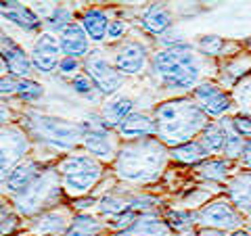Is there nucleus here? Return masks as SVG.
I'll return each mask as SVG.
<instances>
[{
    "mask_svg": "<svg viewBox=\"0 0 251 236\" xmlns=\"http://www.w3.org/2000/svg\"><path fill=\"white\" fill-rule=\"evenodd\" d=\"M247 232H249V236H251V226H249V230H247Z\"/></svg>",
    "mask_w": 251,
    "mask_h": 236,
    "instance_id": "8fccbe9b",
    "label": "nucleus"
},
{
    "mask_svg": "<svg viewBox=\"0 0 251 236\" xmlns=\"http://www.w3.org/2000/svg\"><path fill=\"white\" fill-rule=\"evenodd\" d=\"M147 65V48L140 42H126L117 48L113 57V67L122 75H136Z\"/></svg>",
    "mask_w": 251,
    "mask_h": 236,
    "instance_id": "ddd939ff",
    "label": "nucleus"
},
{
    "mask_svg": "<svg viewBox=\"0 0 251 236\" xmlns=\"http://www.w3.org/2000/svg\"><path fill=\"white\" fill-rule=\"evenodd\" d=\"M61 178L59 169H46L31 182L25 190L15 196V207L23 215H34L46 205H52L61 196Z\"/></svg>",
    "mask_w": 251,
    "mask_h": 236,
    "instance_id": "423d86ee",
    "label": "nucleus"
},
{
    "mask_svg": "<svg viewBox=\"0 0 251 236\" xmlns=\"http://www.w3.org/2000/svg\"><path fill=\"white\" fill-rule=\"evenodd\" d=\"M99 209L103 211L107 215H120V213H126L130 211V199H124V196H115V194H107L105 199H100V205Z\"/></svg>",
    "mask_w": 251,
    "mask_h": 236,
    "instance_id": "7c9ffc66",
    "label": "nucleus"
},
{
    "mask_svg": "<svg viewBox=\"0 0 251 236\" xmlns=\"http://www.w3.org/2000/svg\"><path fill=\"white\" fill-rule=\"evenodd\" d=\"M15 228H17V215L4 201H0V236L11 234Z\"/></svg>",
    "mask_w": 251,
    "mask_h": 236,
    "instance_id": "c9c22d12",
    "label": "nucleus"
},
{
    "mask_svg": "<svg viewBox=\"0 0 251 236\" xmlns=\"http://www.w3.org/2000/svg\"><path fill=\"white\" fill-rule=\"evenodd\" d=\"M90 205H94V201H90V199H88V201H77V203H75L77 209H86V207H90Z\"/></svg>",
    "mask_w": 251,
    "mask_h": 236,
    "instance_id": "49530a36",
    "label": "nucleus"
},
{
    "mask_svg": "<svg viewBox=\"0 0 251 236\" xmlns=\"http://www.w3.org/2000/svg\"><path fill=\"white\" fill-rule=\"evenodd\" d=\"M46 21H49V25L52 29H65L67 25H72V13H69V9H65V6H52L50 15L46 17Z\"/></svg>",
    "mask_w": 251,
    "mask_h": 236,
    "instance_id": "f704fd0d",
    "label": "nucleus"
},
{
    "mask_svg": "<svg viewBox=\"0 0 251 236\" xmlns=\"http://www.w3.org/2000/svg\"><path fill=\"white\" fill-rule=\"evenodd\" d=\"M230 128L234 134H239V136L243 140H251V117L245 115V113H239V115H234L230 117Z\"/></svg>",
    "mask_w": 251,
    "mask_h": 236,
    "instance_id": "4c0bfd02",
    "label": "nucleus"
},
{
    "mask_svg": "<svg viewBox=\"0 0 251 236\" xmlns=\"http://www.w3.org/2000/svg\"><path fill=\"white\" fill-rule=\"evenodd\" d=\"M40 174H42V171H40V163H36L31 159H23L17 167H15L9 174V178H6V182H4L6 190L17 196L19 192L25 190V188L34 182V180Z\"/></svg>",
    "mask_w": 251,
    "mask_h": 236,
    "instance_id": "6ab92c4d",
    "label": "nucleus"
},
{
    "mask_svg": "<svg viewBox=\"0 0 251 236\" xmlns=\"http://www.w3.org/2000/svg\"><path fill=\"white\" fill-rule=\"evenodd\" d=\"M11 109L9 107H6L4 103H2V100H0V128H2V125H6V123H9L11 121Z\"/></svg>",
    "mask_w": 251,
    "mask_h": 236,
    "instance_id": "37998d69",
    "label": "nucleus"
},
{
    "mask_svg": "<svg viewBox=\"0 0 251 236\" xmlns=\"http://www.w3.org/2000/svg\"><path fill=\"white\" fill-rule=\"evenodd\" d=\"M228 236H249V232H247V230H234V232H230Z\"/></svg>",
    "mask_w": 251,
    "mask_h": 236,
    "instance_id": "09e8293b",
    "label": "nucleus"
},
{
    "mask_svg": "<svg viewBox=\"0 0 251 236\" xmlns=\"http://www.w3.org/2000/svg\"><path fill=\"white\" fill-rule=\"evenodd\" d=\"M172 159L178 161V163H184V165H199L201 161H205L207 151L201 146L199 140H191L186 144H180L176 148L170 151Z\"/></svg>",
    "mask_w": 251,
    "mask_h": 236,
    "instance_id": "393cba45",
    "label": "nucleus"
},
{
    "mask_svg": "<svg viewBox=\"0 0 251 236\" xmlns=\"http://www.w3.org/2000/svg\"><path fill=\"white\" fill-rule=\"evenodd\" d=\"M17 84H19L17 77L2 75V77H0V94H15V92H17Z\"/></svg>",
    "mask_w": 251,
    "mask_h": 236,
    "instance_id": "a19ab883",
    "label": "nucleus"
},
{
    "mask_svg": "<svg viewBox=\"0 0 251 236\" xmlns=\"http://www.w3.org/2000/svg\"><path fill=\"white\" fill-rule=\"evenodd\" d=\"M61 59H63V50L59 38L50 34V31H42L36 38L34 48H31V67L40 73H52L59 67Z\"/></svg>",
    "mask_w": 251,
    "mask_h": 236,
    "instance_id": "9d476101",
    "label": "nucleus"
},
{
    "mask_svg": "<svg viewBox=\"0 0 251 236\" xmlns=\"http://www.w3.org/2000/svg\"><path fill=\"white\" fill-rule=\"evenodd\" d=\"M25 123L36 138L44 140L46 144L54 148H61V151H69L77 142H82L86 132L82 123H72L67 119H59V117H50L42 113H27Z\"/></svg>",
    "mask_w": 251,
    "mask_h": 236,
    "instance_id": "20e7f679",
    "label": "nucleus"
},
{
    "mask_svg": "<svg viewBox=\"0 0 251 236\" xmlns=\"http://www.w3.org/2000/svg\"><path fill=\"white\" fill-rule=\"evenodd\" d=\"M59 42H61L63 57L80 59V57H88L90 54V40H88V36H86L82 23L74 21L72 25H67L61 31Z\"/></svg>",
    "mask_w": 251,
    "mask_h": 236,
    "instance_id": "4468645a",
    "label": "nucleus"
},
{
    "mask_svg": "<svg viewBox=\"0 0 251 236\" xmlns=\"http://www.w3.org/2000/svg\"><path fill=\"white\" fill-rule=\"evenodd\" d=\"M27 153V136L17 128H6L0 132V180L9 178L11 171L21 163Z\"/></svg>",
    "mask_w": 251,
    "mask_h": 236,
    "instance_id": "1a4fd4ad",
    "label": "nucleus"
},
{
    "mask_svg": "<svg viewBox=\"0 0 251 236\" xmlns=\"http://www.w3.org/2000/svg\"><path fill=\"white\" fill-rule=\"evenodd\" d=\"M224 140L226 132L220 123H207V128L201 132V146L207 151V155H216L220 151H224Z\"/></svg>",
    "mask_w": 251,
    "mask_h": 236,
    "instance_id": "cd10ccee",
    "label": "nucleus"
},
{
    "mask_svg": "<svg viewBox=\"0 0 251 236\" xmlns=\"http://www.w3.org/2000/svg\"><path fill=\"white\" fill-rule=\"evenodd\" d=\"M126 29H128V25H126L124 21L113 19L109 23V29H107V40H117V38H122L126 34Z\"/></svg>",
    "mask_w": 251,
    "mask_h": 236,
    "instance_id": "ea45409f",
    "label": "nucleus"
},
{
    "mask_svg": "<svg viewBox=\"0 0 251 236\" xmlns=\"http://www.w3.org/2000/svg\"><path fill=\"white\" fill-rule=\"evenodd\" d=\"M72 86H74V90H75V94H80V96H84V98H88V100H97V96H99V90H97V86L92 84V80L86 73H77V75H74V80H72Z\"/></svg>",
    "mask_w": 251,
    "mask_h": 236,
    "instance_id": "2f4dec72",
    "label": "nucleus"
},
{
    "mask_svg": "<svg viewBox=\"0 0 251 236\" xmlns=\"http://www.w3.org/2000/svg\"><path fill=\"white\" fill-rule=\"evenodd\" d=\"M100 232H103V224H100L97 217L80 213L72 219L67 232L63 236H100Z\"/></svg>",
    "mask_w": 251,
    "mask_h": 236,
    "instance_id": "a878e982",
    "label": "nucleus"
},
{
    "mask_svg": "<svg viewBox=\"0 0 251 236\" xmlns=\"http://www.w3.org/2000/svg\"><path fill=\"white\" fill-rule=\"evenodd\" d=\"M153 71L159 77V82L166 88H197L201 65L197 54H193L191 46H182V48H170L159 50L153 54Z\"/></svg>",
    "mask_w": 251,
    "mask_h": 236,
    "instance_id": "7ed1b4c3",
    "label": "nucleus"
},
{
    "mask_svg": "<svg viewBox=\"0 0 251 236\" xmlns=\"http://www.w3.org/2000/svg\"><path fill=\"white\" fill-rule=\"evenodd\" d=\"M17 96L21 98V100H27V103H31V100H38L44 94V88L38 82H34V80H19V84H17Z\"/></svg>",
    "mask_w": 251,
    "mask_h": 236,
    "instance_id": "473e14b6",
    "label": "nucleus"
},
{
    "mask_svg": "<svg viewBox=\"0 0 251 236\" xmlns=\"http://www.w3.org/2000/svg\"><path fill=\"white\" fill-rule=\"evenodd\" d=\"M168 226L176 232H188L193 230L195 224H197V213L193 211H184V209H176V211H170L168 213Z\"/></svg>",
    "mask_w": 251,
    "mask_h": 236,
    "instance_id": "c756f323",
    "label": "nucleus"
},
{
    "mask_svg": "<svg viewBox=\"0 0 251 236\" xmlns=\"http://www.w3.org/2000/svg\"><path fill=\"white\" fill-rule=\"evenodd\" d=\"M132 109H134V103H132L128 96H113V98H109V103L103 105V123L107 125L109 130H111V128L117 130V125H120L126 117H128L130 113H134Z\"/></svg>",
    "mask_w": 251,
    "mask_h": 236,
    "instance_id": "412c9836",
    "label": "nucleus"
},
{
    "mask_svg": "<svg viewBox=\"0 0 251 236\" xmlns=\"http://www.w3.org/2000/svg\"><path fill=\"white\" fill-rule=\"evenodd\" d=\"M138 211H126V213H120V215H115L113 219H111V224H109V226H111L113 228V230L115 232H122V230H128V228L132 226V224H134L136 222V219H138Z\"/></svg>",
    "mask_w": 251,
    "mask_h": 236,
    "instance_id": "58836bf2",
    "label": "nucleus"
},
{
    "mask_svg": "<svg viewBox=\"0 0 251 236\" xmlns=\"http://www.w3.org/2000/svg\"><path fill=\"white\" fill-rule=\"evenodd\" d=\"M2 59H4V65H6V71L13 77H19V80H27V75L31 71V59L25 54V50L21 46L13 44V42H6V46L2 48Z\"/></svg>",
    "mask_w": 251,
    "mask_h": 236,
    "instance_id": "aec40b11",
    "label": "nucleus"
},
{
    "mask_svg": "<svg viewBox=\"0 0 251 236\" xmlns=\"http://www.w3.org/2000/svg\"><path fill=\"white\" fill-rule=\"evenodd\" d=\"M57 169L63 190L72 196L88 194L103 176V167H100L99 159L90 155H69L59 163Z\"/></svg>",
    "mask_w": 251,
    "mask_h": 236,
    "instance_id": "39448f33",
    "label": "nucleus"
},
{
    "mask_svg": "<svg viewBox=\"0 0 251 236\" xmlns=\"http://www.w3.org/2000/svg\"><path fill=\"white\" fill-rule=\"evenodd\" d=\"M230 174L228 159H209L199 165V176L209 180V182H224Z\"/></svg>",
    "mask_w": 251,
    "mask_h": 236,
    "instance_id": "c85d7f7f",
    "label": "nucleus"
},
{
    "mask_svg": "<svg viewBox=\"0 0 251 236\" xmlns=\"http://www.w3.org/2000/svg\"><path fill=\"white\" fill-rule=\"evenodd\" d=\"M157 140L170 148L186 144L207 128V115L195 103V98L180 96L161 103L155 109Z\"/></svg>",
    "mask_w": 251,
    "mask_h": 236,
    "instance_id": "f257e3e1",
    "label": "nucleus"
},
{
    "mask_svg": "<svg viewBox=\"0 0 251 236\" xmlns=\"http://www.w3.org/2000/svg\"><path fill=\"white\" fill-rule=\"evenodd\" d=\"M168 151L157 138L132 140L120 148L115 157V171L130 184H147L161 176Z\"/></svg>",
    "mask_w": 251,
    "mask_h": 236,
    "instance_id": "f03ea898",
    "label": "nucleus"
},
{
    "mask_svg": "<svg viewBox=\"0 0 251 236\" xmlns=\"http://www.w3.org/2000/svg\"><path fill=\"white\" fill-rule=\"evenodd\" d=\"M220 125L224 128L226 132V140H224V159H239V157H243V151H245V144H247V140H243L239 134H234L232 128H230V119L228 117H222L220 119Z\"/></svg>",
    "mask_w": 251,
    "mask_h": 236,
    "instance_id": "bb28decb",
    "label": "nucleus"
},
{
    "mask_svg": "<svg viewBox=\"0 0 251 236\" xmlns=\"http://www.w3.org/2000/svg\"><path fill=\"white\" fill-rule=\"evenodd\" d=\"M197 224L203 228H214V230H222V232H234L241 230V213L228 199H216L209 201L205 207H201L197 213Z\"/></svg>",
    "mask_w": 251,
    "mask_h": 236,
    "instance_id": "0eeeda50",
    "label": "nucleus"
},
{
    "mask_svg": "<svg viewBox=\"0 0 251 236\" xmlns=\"http://www.w3.org/2000/svg\"><path fill=\"white\" fill-rule=\"evenodd\" d=\"M4 71H6V65H4V59H2V54H0V77H2V75H6Z\"/></svg>",
    "mask_w": 251,
    "mask_h": 236,
    "instance_id": "de8ad7c7",
    "label": "nucleus"
},
{
    "mask_svg": "<svg viewBox=\"0 0 251 236\" xmlns=\"http://www.w3.org/2000/svg\"><path fill=\"white\" fill-rule=\"evenodd\" d=\"M195 236H228V232H222V230H214V228H201V230L195 234Z\"/></svg>",
    "mask_w": 251,
    "mask_h": 236,
    "instance_id": "c03bdc74",
    "label": "nucleus"
},
{
    "mask_svg": "<svg viewBox=\"0 0 251 236\" xmlns=\"http://www.w3.org/2000/svg\"><path fill=\"white\" fill-rule=\"evenodd\" d=\"M234 96H237L243 113L251 117V80H241L234 90Z\"/></svg>",
    "mask_w": 251,
    "mask_h": 236,
    "instance_id": "e433bc0d",
    "label": "nucleus"
},
{
    "mask_svg": "<svg viewBox=\"0 0 251 236\" xmlns=\"http://www.w3.org/2000/svg\"><path fill=\"white\" fill-rule=\"evenodd\" d=\"M77 67H80V63H77V59H69V57H63L61 63H59V71L63 75H72L77 71ZM77 75V73H75Z\"/></svg>",
    "mask_w": 251,
    "mask_h": 236,
    "instance_id": "79ce46f5",
    "label": "nucleus"
},
{
    "mask_svg": "<svg viewBox=\"0 0 251 236\" xmlns=\"http://www.w3.org/2000/svg\"><path fill=\"white\" fill-rule=\"evenodd\" d=\"M113 236H170V226L168 222H163L161 217H157L155 213H140L138 219L132 224L128 230L113 232Z\"/></svg>",
    "mask_w": 251,
    "mask_h": 236,
    "instance_id": "dca6fc26",
    "label": "nucleus"
},
{
    "mask_svg": "<svg viewBox=\"0 0 251 236\" xmlns=\"http://www.w3.org/2000/svg\"><path fill=\"white\" fill-rule=\"evenodd\" d=\"M228 201L243 215H251V171L234 176L228 182Z\"/></svg>",
    "mask_w": 251,
    "mask_h": 236,
    "instance_id": "f3484780",
    "label": "nucleus"
},
{
    "mask_svg": "<svg viewBox=\"0 0 251 236\" xmlns=\"http://www.w3.org/2000/svg\"><path fill=\"white\" fill-rule=\"evenodd\" d=\"M109 21L107 15L99 9H90L84 13L82 17V27L86 31V36H88V40L92 42H103L107 40V29H109Z\"/></svg>",
    "mask_w": 251,
    "mask_h": 236,
    "instance_id": "b1692460",
    "label": "nucleus"
},
{
    "mask_svg": "<svg viewBox=\"0 0 251 236\" xmlns=\"http://www.w3.org/2000/svg\"><path fill=\"white\" fill-rule=\"evenodd\" d=\"M143 25H145L147 31H151V34H155V36L166 34V31L172 27V15L166 9V4L155 2V4L149 6V9L145 11Z\"/></svg>",
    "mask_w": 251,
    "mask_h": 236,
    "instance_id": "5701e85b",
    "label": "nucleus"
},
{
    "mask_svg": "<svg viewBox=\"0 0 251 236\" xmlns=\"http://www.w3.org/2000/svg\"><path fill=\"white\" fill-rule=\"evenodd\" d=\"M69 219L65 211H46L34 222V232L36 234H44V236H57V234H65L69 228Z\"/></svg>",
    "mask_w": 251,
    "mask_h": 236,
    "instance_id": "4be33fe9",
    "label": "nucleus"
},
{
    "mask_svg": "<svg viewBox=\"0 0 251 236\" xmlns=\"http://www.w3.org/2000/svg\"><path fill=\"white\" fill-rule=\"evenodd\" d=\"M197 48L203 54H207V57H218V54L224 50V40L220 36H214V34L201 36L199 42H197Z\"/></svg>",
    "mask_w": 251,
    "mask_h": 236,
    "instance_id": "72a5a7b5",
    "label": "nucleus"
},
{
    "mask_svg": "<svg viewBox=\"0 0 251 236\" xmlns=\"http://www.w3.org/2000/svg\"><path fill=\"white\" fill-rule=\"evenodd\" d=\"M193 98L201 107V111L209 117H222L232 109L230 94H226L218 84H211V82L199 84L193 90Z\"/></svg>",
    "mask_w": 251,
    "mask_h": 236,
    "instance_id": "9b49d317",
    "label": "nucleus"
},
{
    "mask_svg": "<svg viewBox=\"0 0 251 236\" xmlns=\"http://www.w3.org/2000/svg\"><path fill=\"white\" fill-rule=\"evenodd\" d=\"M86 75L92 80V84L97 86V90L100 94H115L117 88H122L124 77L117 69L109 63L100 50H92L84 63Z\"/></svg>",
    "mask_w": 251,
    "mask_h": 236,
    "instance_id": "6e6552de",
    "label": "nucleus"
},
{
    "mask_svg": "<svg viewBox=\"0 0 251 236\" xmlns=\"http://www.w3.org/2000/svg\"><path fill=\"white\" fill-rule=\"evenodd\" d=\"M82 144L84 148L90 153V157L94 159H100V161H109L117 157V146H115V140L111 136V130L100 121L92 128H86L84 132V138H82Z\"/></svg>",
    "mask_w": 251,
    "mask_h": 236,
    "instance_id": "f8f14e48",
    "label": "nucleus"
},
{
    "mask_svg": "<svg viewBox=\"0 0 251 236\" xmlns=\"http://www.w3.org/2000/svg\"><path fill=\"white\" fill-rule=\"evenodd\" d=\"M243 165H245L247 169H251V140H247V144H245V151H243Z\"/></svg>",
    "mask_w": 251,
    "mask_h": 236,
    "instance_id": "a18cd8bd",
    "label": "nucleus"
},
{
    "mask_svg": "<svg viewBox=\"0 0 251 236\" xmlns=\"http://www.w3.org/2000/svg\"><path fill=\"white\" fill-rule=\"evenodd\" d=\"M117 132H120V136L128 138V140L151 138L157 134L155 117L147 115V113H130L120 125H117Z\"/></svg>",
    "mask_w": 251,
    "mask_h": 236,
    "instance_id": "2eb2a0df",
    "label": "nucleus"
},
{
    "mask_svg": "<svg viewBox=\"0 0 251 236\" xmlns=\"http://www.w3.org/2000/svg\"><path fill=\"white\" fill-rule=\"evenodd\" d=\"M0 15H2L4 19H9L11 23H15L17 27L27 29V31L40 29V25H42V19L38 17L29 6L21 4V2H0Z\"/></svg>",
    "mask_w": 251,
    "mask_h": 236,
    "instance_id": "a211bd4d",
    "label": "nucleus"
}]
</instances>
